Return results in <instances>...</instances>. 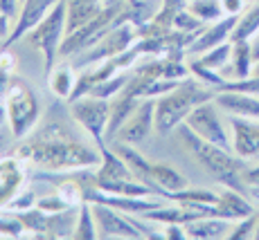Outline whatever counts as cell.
I'll list each match as a JSON object with an SVG mask.
<instances>
[{
  "label": "cell",
  "mask_w": 259,
  "mask_h": 240,
  "mask_svg": "<svg viewBox=\"0 0 259 240\" xmlns=\"http://www.w3.org/2000/svg\"><path fill=\"white\" fill-rule=\"evenodd\" d=\"M27 164L50 173H68L81 168H97L102 162V151L83 144L70 135L61 124L50 122L34 128L16 151Z\"/></svg>",
  "instance_id": "1"
},
{
  "label": "cell",
  "mask_w": 259,
  "mask_h": 240,
  "mask_svg": "<svg viewBox=\"0 0 259 240\" xmlns=\"http://www.w3.org/2000/svg\"><path fill=\"white\" fill-rule=\"evenodd\" d=\"M176 135L181 139L183 148L205 168L207 173L217 179L221 187H228V189H235V191H241L246 193L248 191V184L243 179V162L239 155H235L232 151H226V148L217 146V144H210L205 139H201L196 133H192L185 124L176 128Z\"/></svg>",
  "instance_id": "2"
},
{
  "label": "cell",
  "mask_w": 259,
  "mask_h": 240,
  "mask_svg": "<svg viewBox=\"0 0 259 240\" xmlns=\"http://www.w3.org/2000/svg\"><path fill=\"white\" fill-rule=\"evenodd\" d=\"M219 90L198 81V79H185L174 90L160 94L156 99V133L171 135L181 124H185L187 114L196 106L205 101H212Z\"/></svg>",
  "instance_id": "3"
},
{
  "label": "cell",
  "mask_w": 259,
  "mask_h": 240,
  "mask_svg": "<svg viewBox=\"0 0 259 240\" xmlns=\"http://www.w3.org/2000/svg\"><path fill=\"white\" fill-rule=\"evenodd\" d=\"M3 101L5 108H7V124L12 128L14 139L23 142L38 126V119H41V101L36 97V90L29 86L25 79L14 77Z\"/></svg>",
  "instance_id": "4"
},
{
  "label": "cell",
  "mask_w": 259,
  "mask_h": 240,
  "mask_svg": "<svg viewBox=\"0 0 259 240\" xmlns=\"http://www.w3.org/2000/svg\"><path fill=\"white\" fill-rule=\"evenodd\" d=\"M66 23H68V7H66V0H61V3L25 36L29 47L41 52L46 77L52 72V68L57 66V56H61V45H63V38H66Z\"/></svg>",
  "instance_id": "5"
},
{
  "label": "cell",
  "mask_w": 259,
  "mask_h": 240,
  "mask_svg": "<svg viewBox=\"0 0 259 240\" xmlns=\"http://www.w3.org/2000/svg\"><path fill=\"white\" fill-rule=\"evenodd\" d=\"M68 103H70V117L91 135L95 146L99 151L104 146H108L106 131H108V119H111V101L86 94V97H79Z\"/></svg>",
  "instance_id": "6"
},
{
  "label": "cell",
  "mask_w": 259,
  "mask_h": 240,
  "mask_svg": "<svg viewBox=\"0 0 259 240\" xmlns=\"http://www.w3.org/2000/svg\"><path fill=\"white\" fill-rule=\"evenodd\" d=\"M217 108L219 106L214 99L196 106L187 114L185 126L192 133H196L201 139H205V142L217 144V146L226 148V151H232V142H230V137H228L226 124H223V119H221V114H219Z\"/></svg>",
  "instance_id": "7"
},
{
  "label": "cell",
  "mask_w": 259,
  "mask_h": 240,
  "mask_svg": "<svg viewBox=\"0 0 259 240\" xmlns=\"http://www.w3.org/2000/svg\"><path fill=\"white\" fill-rule=\"evenodd\" d=\"M140 38V27L133 25L131 21H124L119 23L117 27H113L106 36L102 38L99 43H95L91 49H86V58H83V66H93V63H99V61H106V58H113V56H119L122 52L131 49L136 41Z\"/></svg>",
  "instance_id": "8"
},
{
  "label": "cell",
  "mask_w": 259,
  "mask_h": 240,
  "mask_svg": "<svg viewBox=\"0 0 259 240\" xmlns=\"http://www.w3.org/2000/svg\"><path fill=\"white\" fill-rule=\"evenodd\" d=\"M91 204H93L99 238H144L142 229L136 224V220L128 218V213L119 211L115 207H108V204H99V202H91Z\"/></svg>",
  "instance_id": "9"
},
{
  "label": "cell",
  "mask_w": 259,
  "mask_h": 240,
  "mask_svg": "<svg viewBox=\"0 0 259 240\" xmlns=\"http://www.w3.org/2000/svg\"><path fill=\"white\" fill-rule=\"evenodd\" d=\"M153 131H156V99H144L133 110L131 117L122 124V128L115 135V142L140 146Z\"/></svg>",
  "instance_id": "10"
},
{
  "label": "cell",
  "mask_w": 259,
  "mask_h": 240,
  "mask_svg": "<svg viewBox=\"0 0 259 240\" xmlns=\"http://www.w3.org/2000/svg\"><path fill=\"white\" fill-rule=\"evenodd\" d=\"M59 3H61V0H23L21 12H18L16 21H14V29H12L7 41H3V47L12 49V45L27 36V34L32 32Z\"/></svg>",
  "instance_id": "11"
},
{
  "label": "cell",
  "mask_w": 259,
  "mask_h": 240,
  "mask_svg": "<svg viewBox=\"0 0 259 240\" xmlns=\"http://www.w3.org/2000/svg\"><path fill=\"white\" fill-rule=\"evenodd\" d=\"M232 153L241 159H259V119L230 114Z\"/></svg>",
  "instance_id": "12"
},
{
  "label": "cell",
  "mask_w": 259,
  "mask_h": 240,
  "mask_svg": "<svg viewBox=\"0 0 259 240\" xmlns=\"http://www.w3.org/2000/svg\"><path fill=\"white\" fill-rule=\"evenodd\" d=\"M27 177V162L18 155L0 157V211L7 209L9 200L23 189Z\"/></svg>",
  "instance_id": "13"
},
{
  "label": "cell",
  "mask_w": 259,
  "mask_h": 240,
  "mask_svg": "<svg viewBox=\"0 0 259 240\" xmlns=\"http://www.w3.org/2000/svg\"><path fill=\"white\" fill-rule=\"evenodd\" d=\"M144 184H149L156 191V196H162V198H171L174 193L189 187L185 175L176 171L174 166H169L167 162H151L147 177H144Z\"/></svg>",
  "instance_id": "14"
},
{
  "label": "cell",
  "mask_w": 259,
  "mask_h": 240,
  "mask_svg": "<svg viewBox=\"0 0 259 240\" xmlns=\"http://www.w3.org/2000/svg\"><path fill=\"white\" fill-rule=\"evenodd\" d=\"M237 18L239 16H230V14H226L223 18L214 21L210 27H205L192 43H189L187 52L189 54H198V56H201V54H205L207 49L228 43L230 41V36H232V29H235V25H237Z\"/></svg>",
  "instance_id": "15"
},
{
  "label": "cell",
  "mask_w": 259,
  "mask_h": 240,
  "mask_svg": "<svg viewBox=\"0 0 259 240\" xmlns=\"http://www.w3.org/2000/svg\"><path fill=\"white\" fill-rule=\"evenodd\" d=\"M250 213H255V209H252V204L248 202L246 193L223 187V191L219 193L217 204L212 207L210 216H212V218L230 220V222H239L241 218L250 216Z\"/></svg>",
  "instance_id": "16"
},
{
  "label": "cell",
  "mask_w": 259,
  "mask_h": 240,
  "mask_svg": "<svg viewBox=\"0 0 259 240\" xmlns=\"http://www.w3.org/2000/svg\"><path fill=\"white\" fill-rule=\"evenodd\" d=\"M119 3V0H66L68 7V23H66V34L77 32L93 18H97L106 7Z\"/></svg>",
  "instance_id": "17"
},
{
  "label": "cell",
  "mask_w": 259,
  "mask_h": 240,
  "mask_svg": "<svg viewBox=\"0 0 259 240\" xmlns=\"http://www.w3.org/2000/svg\"><path fill=\"white\" fill-rule=\"evenodd\" d=\"M214 101H217V106L221 110H226L228 114L259 119V97H255V94L235 92V90H219Z\"/></svg>",
  "instance_id": "18"
},
{
  "label": "cell",
  "mask_w": 259,
  "mask_h": 240,
  "mask_svg": "<svg viewBox=\"0 0 259 240\" xmlns=\"http://www.w3.org/2000/svg\"><path fill=\"white\" fill-rule=\"evenodd\" d=\"M185 231H187V238H194V240H219V238L230 236L232 227H230V220L207 216V218H198L187 222Z\"/></svg>",
  "instance_id": "19"
},
{
  "label": "cell",
  "mask_w": 259,
  "mask_h": 240,
  "mask_svg": "<svg viewBox=\"0 0 259 240\" xmlns=\"http://www.w3.org/2000/svg\"><path fill=\"white\" fill-rule=\"evenodd\" d=\"M140 218H144L147 222H158V224H187V222H192V220H198L203 216L198 211H194V209H187V207H183V204H178V207H156V209H151V211L142 213Z\"/></svg>",
  "instance_id": "20"
},
{
  "label": "cell",
  "mask_w": 259,
  "mask_h": 240,
  "mask_svg": "<svg viewBox=\"0 0 259 240\" xmlns=\"http://www.w3.org/2000/svg\"><path fill=\"white\" fill-rule=\"evenodd\" d=\"M77 81H79V74L74 72L70 63H59L48 74V86L59 99H70L74 88H77Z\"/></svg>",
  "instance_id": "21"
},
{
  "label": "cell",
  "mask_w": 259,
  "mask_h": 240,
  "mask_svg": "<svg viewBox=\"0 0 259 240\" xmlns=\"http://www.w3.org/2000/svg\"><path fill=\"white\" fill-rule=\"evenodd\" d=\"M252 41L232 43V58H230V72L232 79H246L252 74Z\"/></svg>",
  "instance_id": "22"
},
{
  "label": "cell",
  "mask_w": 259,
  "mask_h": 240,
  "mask_svg": "<svg viewBox=\"0 0 259 240\" xmlns=\"http://www.w3.org/2000/svg\"><path fill=\"white\" fill-rule=\"evenodd\" d=\"M259 34V3H255L250 9L239 14L237 25L232 29V43H241V41H252Z\"/></svg>",
  "instance_id": "23"
},
{
  "label": "cell",
  "mask_w": 259,
  "mask_h": 240,
  "mask_svg": "<svg viewBox=\"0 0 259 240\" xmlns=\"http://www.w3.org/2000/svg\"><path fill=\"white\" fill-rule=\"evenodd\" d=\"M77 213H79V207H72L61 213H52L46 238H72L74 224H77Z\"/></svg>",
  "instance_id": "24"
},
{
  "label": "cell",
  "mask_w": 259,
  "mask_h": 240,
  "mask_svg": "<svg viewBox=\"0 0 259 240\" xmlns=\"http://www.w3.org/2000/svg\"><path fill=\"white\" fill-rule=\"evenodd\" d=\"M72 238L74 240H95V238H99L97 222H95V213H93V204L91 202L79 204L77 224H74Z\"/></svg>",
  "instance_id": "25"
},
{
  "label": "cell",
  "mask_w": 259,
  "mask_h": 240,
  "mask_svg": "<svg viewBox=\"0 0 259 240\" xmlns=\"http://www.w3.org/2000/svg\"><path fill=\"white\" fill-rule=\"evenodd\" d=\"M187 9L203 23H214L226 16L221 0H189Z\"/></svg>",
  "instance_id": "26"
},
{
  "label": "cell",
  "mask_w": 259,
  "mask_h": 240,
  "mask_svg": "<svg viewBox=\"0 0 259 240\" xmlns=\"http://www.w3.org/2000/svg\"><path fill=\"white\" fill-rule=\"evenodd\" d=\"M18 218L23 220L25 231L34 233V238H46L48 227H50V213L41 211L38 207H34V209H27V211H21Z\"/></svg>",
  "instance_id": "27"
},
{
  "label": "cell",
  "mask_w": 259,
  "mask_h": 240,
  "mask_svg": "<svg viewBox=\"0 0 259 240\" xmlns=\"http://www.w3.org/2000/svg\"><path fill=\"white\" fill-rule=\"evenodd\" d=\"M230 58H232V41H228L223 45H217V47L207 49L205 54H201L198 61H201L205 68L217 70V72H223V70L228 68V63H230Z\"/></svg>",
  "instance_id": "28"
},
{
  "label": "cell",
  "mask_w": 259,
  "mask_h": 240,
  "mask_svg": "<svg viewBox=\"0 0 259 240\" xmlns=\"http://www.w3.org/2000/svg\"><path fill=\"white\" fill-rule=\"evenodd\" d=\"M128 79H131V74H124V72H117L113 74V77L104 79V81H99L97 86H93V90L88 94L91 97H99V99H108L111 101L113 97H115L117 92H122L124 86L128 83Z\"/></svg>",
  "instance_id": "29"
},
{
  "label": "cell",
  "mask_w": 259,
  "mask_h": 240,
  "mask_svg": "<svg viewBox=\"0 0 259 240\" xmlns=\"http://www.w3.org/2000/svg\"><path fill=\"white\" fill-rule=\"evenodd\" d=\"M25 233V224L16 211L0 213V238H21Z\"/></svg>",
  "instance_id": "30"
},
{
  "label": "cell",
  "mask_w": 259,
  "mask_h": 240,
  "mask_svg": "<svg viewBox=\"0 0 259 240\" xmlns=\"http://www.w3.org/2000/svg\"><path fill=\"white\" fill-rule=\"evenodd\" d=\"M257 222H259V213H250V216L241 218L239 222L232 227L230 231V240H243V238H255L257 231Z\"/></svg>",
  "instance_id": "31"
},
{
  "label": "cell",
  "mask_w": 259,
  "mask_h": 240,
  "mask_svg": "<svg viewBox=\"0 0 259 240\" xmlns=\"http://www.w3.org/2000/svg\"><path fill=\"white\" fill-rule=\"evenodd\" d=\"M219 90H235V92H246V94L259 97V74H250L246 79H230Z\"/></svg>",
  "instance_id": "32"
},
{
  "label": "cell",
  "mask_w": 259,
  "mask_h": 240,
  "mask_svg": "<svg viewBox=\"0 0 259 240\" xmlns=\"http://www.w3.org/2000/svg\"><path fill=\"white\" fill-rule=\"evenodd\" d=\"M34 207H36V193L32 189H21L7 204L9 211H16V213L27 211V209H34Z\"/></svg>",
  "instance_id": "33"
},
{
  "label": "cell",
  "mask_w": 259,
  "mask_h": 240,
  "mask_svg": "<svg viewBox=\"0 0 259 240\" xmlns=\"http://www.w3.org/2000/svg\"><path fill=\"white\" fill-rule=\"evenodd\" d=\"M36 207L41 209V211H46V213L52 216V213H61V211H68V209H72V204H68L66 200H63L57 191H54L52 196H46V198L36 200Z\"/></svg>",
  "instance_id": "34"
},
{
  "label": "cell",
  "mask_w": 259,
  "mask_h": 240,
  "mask_svg": "<svg viewBox=\"0 0 259 240\" xmlns=\"http://www.w3.org/2000/svg\"><path fill=\"white\" fill-rule=\"evenodd\" d=\"M21 5H23V0H0V14L16 21L18 12H21Z\"/></svg>",
  "instance_id": "35"
},
{
  "label": "cell",
  "mask_w": 259,
  "mask_h": 240,
  "mask_svg": "<svg viewBox=\"0 0 259 240\" xmlns=\"http://www.w3.org/2000/svg\"><path fill=\"white\" fill-rule=\"evenodd\" d=\"M165 238L169 240H185L187 231H185V224H165Z\"/></svg>",
  "instance_id": "36"
},
{
  "label": "cell",
  "mask_w": 259,
  "mask_h": 240,
  "mask_svg": "<svg viewBox=\"0 0 259 240\" xmlns=\"http://www.w3.org/2000/svg\"><path fill=\"white\" fill-rule=\"evenodd\" d=\"M14 77H16V74H14V72H9L7 68H3V66H0V99H3L5 94H7V90H9V86H12Z\"/></svg>",
  "instance_id": "37"
},
{
  "label": "cell",
  "mask_w": 259,
  "mask_h": 240,
  "mask_svg": "<svg viewBox=\"0 0 259 240\" xmlns=\"http://www.w3.org/2000/svg\"><path fill=\"white\" fill-rule=\"evenodd\" d=\"M243 3H246V0H221L223 12L230 14V16H239V14L243 12Z\"/></svg>",
  "instance_id": "38"
},
{
  "label": "cell",
  "mask_w": 259,
  "mask_h": 240,
  "mask_svg": "<svg viewBox=\"0 0 259 240\" xmlns=\"http://www.w3.org/2000/svg\"><path fill=\"white\" fill-rule=\"evenodd\" d=\"M243 179H246V184H248V189H250V191L259 189V166L248 168V171L243 173Z\"/></svg>",
  "instance_id": "39"
},
{
  "label": "cell",
  "mask_w": 259,
  "mask_h": 240,
  "mask_svg": "<svg viewBox=\"0 0 259 240\" xmlns=\"http://www.w3.org/2000/svg\"><path fill=\"white\" fill-rule=\"evenodd\" d=\"M12 29H14L12 18L5 16V14H0V38H5V41H7L9 34H12Z\"/></svg>",
  "instance_id": "40"
},
{
  "label": "cell",
  "mask_w": 259,
  "mask_h": 240,
  "mask_svg": "<svg viewBox=\"0 0 259 240\" xmlns=\"http://www.w3.org/2000/svg\"><path fill=\"white\" fill-rule=\"evenodd\" d=\"M7 124V108H5V101L0 99V128Z\"/></svg>",
  "instance_id": "41"
},
{
  "label": "cell",
  "mask_w": 259,
  "mask_h": 240,
  "mask_svg": "<svg viewBox=\"0 0 259 240\" xmlns=\"http://www.w3.org/2000/svg\"><path fill=\"white\" fill-rule=\"evenodd\" d=\"M252 74H259V58L252 63Z\"/></svg>",
  "instance_id": "42"
},
{
  "label": "cell",
  "mask_w": 259,
  "mask_h": 240,
  "mask_svg": "<svg viewBox=\"0 0 259 240\" xmlns=\"http://www.w3.org/2000/svg\"><path fill=\"white\" fill-rule=\"evenodd\" d=\"M3 148H5V139L0 137V151H3Z\"/></svg>",
  "instance_id": "43"
},
{
  "label": "cell",
  "mask_w": 259,
  "mask_h": 240,
  "mask_svg": "<svg viewBox=\"0 0 259 240\" xmlns=\"http://www.w3.org/2000/svg\"><path fill=\"white\" fill-rule=\"evenodd\" d=\"M259 198V196H257ZM255 238H259V222H257V231H255Z\"/></svg>",
  "instance_id": "44"
},
{
  "label": "cell",
  "mask_w": 259,
  "mask_h": 240,
  "mask_svg": "<svg viewBox=\"0 0 259 240\" xmlns=\"http://www.w3.org/2000/svg\"><path fill=\"white\" fill-rule=\"evenodd\" d=\"M124 3H136V0H124Z\"/></svg>",
  "instance_id": "45"
},
{
  "label": "cell",
  "mask_w": 259,
  "mask_h": 240,
  "mask_svg": "<svg viewBox=\"0 0 259 240\" xmlns=\"http://www.w3.org/2000/svg\"><path fill=\"white\" fill-rule=\"evenodd\" d=\"M250 3H259V0H250Z\"/></svg>",
  "instance_id": "46"
},
{
  "label": "cell",
  "mask_w": 259,
  "mask_h": 240,
  "mask_svg": "<svg viewBox=\"0 0 259 240\" xmlns=\"http://www.w3.org/2000/svg\"><path fill=\"white\" fill-rule=\"evenodd\" d=\"M151 3H153V0H151Z\"/></svg>",
  "instance_id": "47"
},
{
  "label": "cell",
  "mask_w": 259,
  "mask_h": 240,
  "mask_svg": "<svg viewBox=\"0 0 259 240\" xmlns=\"http://www.w3.org/2000/svg\"><path fill=\"white\" fill-rule=\"evenodd\" d=\"M187 3H189V0H187Z\"/></svg>",
  "instance_id": "48"
}]
</instances>
